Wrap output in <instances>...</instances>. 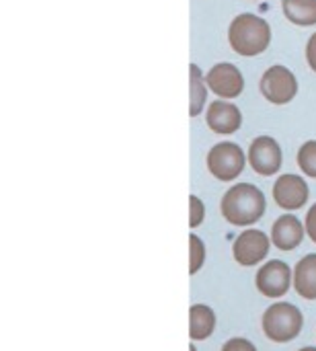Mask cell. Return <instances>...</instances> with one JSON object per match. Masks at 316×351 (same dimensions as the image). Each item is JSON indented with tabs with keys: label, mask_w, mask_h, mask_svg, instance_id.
<instances>
[{
	"label": "cell",
	"mask_w": 316,
	"mask_h": 351,
	"mask_svg": "<svg viewBox=\"0 0 316 351\" xmlns=\"http://www.w3.org/2000/svg\"><path fill=\"white\" fill-rule=\"evenodd\" d=\"M206 123L214 134H234L243 125V113L234 103L218 99L210 103L206 111Z\"/></svg>",
	"instance_id": "obj_11"
},
{
	"label": "cell",
	"mask_w": 316,
	"mask_h": 351,
	"mask_svg": "<svg viewBox=\"0 0 316 351\" xmlns=\"http://www.w3.org/2000/svg\"><path fill=\"white\" fill-rule=\"evenodd\" d=\"M304 234L306 226L292 214L280 216L271 226V243L280 251H294L296 247H300Z\"/></svg>",
	"instance_id": "obj_12"
},
{
	"label": "cell",
	"mask_w": 316,
	"mask_h": 351,
	"mask_svg": "<svg viewBox=\"0 0 316 351\" xmlns=\"http://www.w3.org/2000/svg\"><path fill=\"white\" fill-rule=\"evenodd\" d=\"M222 351H257V348L245 337H234V339H228L222 346Z\"/></svg>",
	"instance_id": "obj_20"
},
{
	"label": "cell",
	"mask_w": 316,
	"mask_h": 351,
	"mask_svg": "<svg viewBox=\"0 0 316 351\" xmlns=\"http://www.w3.org/2000/svg\"><path fill=\"white\" fill-rule=\"evenodd\" d=\"M298 167L306 177L316 179V140H308V142H304L300 146V150H298Z\"/></svg>",
	"instance_id": "obj_17"
},
{
	"label": "cell",
	"mask_w": 316,
	"mask_h": 351,
	"mask_svg": "<svg viewBox=\"0 0 316 351\" xmlns=\"http://www.w3.org/2000/svg\"><path fill=\"white\" fill-rule=\"evenodd\" d=\"M257 290L265 296V298H282L290 292V288L294 286V271L290 269L288 263L280 261V259H271L267 261L255 278Z\"/></svg>",
	"instance_id": "obj_7"
},
{
	"label": "cell",
	"mask_w": 316,
	"mask_h": 351,
	"mask_svg": "<svg viewBox=\"0 0 316 351\" xmlns=\"http://www.w3.org/2000/svg\"><path fill=\"white\" fill-rule=\"evenodd\" d=\"M298 351H316V348H302V350Z\"/></svg>",
	"instance_id": "obj_23"
},
{
	"label": "cell",
	"mask_w": 316,
	"mask_h": 351,
	"mask_svg": "<svg viewBox=\"0 0 316 351\" xmlns=\"http://www.w3.org/2000/svg\"><path fill=\"white\" fill-rule=\"evenodd\" d=\"M189 351H197V350H195V346H193V343L189 346Z\"/></svg>",
	"instance_id": "obj_24"
},
{
	"label": "cell",
	"mask_w": 316,
	"mask_h": 351,
	"mask_svg": "<svg viewBox=\"0 0 316 351\" xmlns=\"http://www.w3.org/2000/svg\"><path fill=\"white\" fill-rule=\"evenodd\" d=\"M263 335L274 343H290L304 327V317L298 306L290 302L271 304L261 319Z\"/></svg>",
	"instance_id": "obj_3"
},
{
	"label": "cell",
	"mask_w": 316,
	"mask_h": 351,
	"mask_svg": "<svg viewBox=\"0 0 316 351\" xmlns=\"http://www.w3.org/2000/svg\"><path fill=\"white\" fill-rule=\"evenodd\" d=\"M216 329V315L208 304H193L189 308V337L191 341L208 339Z\"/></svg>",
	"instance_id": "obj_14"
},
{
	"label": "cell",
	"mask_w": 316,
	"mask_h": 351,
	"mask_svg": "<svg viewBox=\"0 0 316 351\" xmlns=\"http://www.w3.org/2000/svg\"><path fill=\"white\" fill-rule=\"evenodd\" d=\"M208 99V82L197 64H189V117H197Z\"/></svg>",
	"instance_id": "obj_15"
},
{
	"label": "cell",
	"mask_w": 316,
	"mask_h": 351,
	"mask_svg": "<svg viewBox=\"0 0 316 351\" xmlns=\"http://www.w3.org/2000/svg\"><path fill=\"white\" fill-rule=\"evenodd\" d=\"M259 90H261V95L269 103H274V105H288L298 95L296 74L288 66H282V64L269 66L263 72L261 80H259Z\"/></svg>",
	"instance_id": "obj_5"
},
{
	"label": "cell",
	"mask_w": 316,
	"mask_h": 351,
	"mask_svg": "<svg viewBox=\"0 0 316 351\" xmlns=\"http://www.w3.org/2000/svg\"><path fill=\"white\" fill-rule=\"evenodd\" d=\"M206 261V245L197 234H189V274L195 276Z\"/></svg>",
	"instance_id": "obj_18"
},
{
	"label": "cell",
	"mask_w": 316,
	"mask_h": 351,
	"mask_svg": "<svg viewBox=\"0 0 316 351\" xmlns=\"http://www.w3.org/2000/svg\"><path fill=\"white\" fill-rule=\"evenodd\" d=\"M296 294L304 300H316V253L304 255L294 269Z\"/></svg>",
	"instance_id": "obj_13"
},
{
	"label": "cell",
	"mask_w": 316,
	"mask_h": 351,
	"mask_svg": "<svg viewBox=\"0 0 316 351\" xmlns=\"http://www.w3.org/2000/svg\"><path fill=\"white\" fill-rule=\"evenodd\" d=\"M267 210V202L263 191L253 185V183H236L232 185L222 202H220V212L226 222L232 226H251L263 218Z\"/></svg>",
	"instance_id": "obj_1"
},
{
	"label": "cell",
	"mask_w": 316,
	"mask_h": 351,
	"mask_svg": "<svg viewBox=\"0 0 316 351\" xmlns=\"http://www.w3.org/2000/svg\"><path fill=\"white\" fill-rule=\"evenodd\" d=\"M255 2H257V0H255Z\"/></svg>",
	"instance_id": "obj_25"
},
{
	"label": "cell",
	"mask_w": 316,
	"mask_h": 351,
	"mask_svg": "<svg viewBox=\"0 0 316 351\" xmlns=\"http://www.w3.org/2000/svg\"><path fill=\"white\" fill-rule=\"evenodd\" d=\"M284 16L298 27L316 25V0H282Z\"/></svg>",
	"instance_id": "obj_16"
},
{
	"label": "cell",
	"mask_w": 316,
	"mask_h": 351,
	"mask_svg": "<svg viewBox=\"0 0 316 351\" xmlns=\"http://www.w3.org/2000/svg\"><path fill=\"white\" fill-rule=\"evenodd\" d=\"M247 154L245 150L234 144V142H220L208 152V171L218 179V181H234L241 177L247 165Z\"/></svg>",
	"instance_id": "obj_4"
},
{
	"label": "cell",
	"mask_w": 316,
	"mask_h": 351,
	"mask_svg": "<svg viewBox=\"0 0 316 351\" xmlns=\"http://www.w3.org/2000/svg\"><path fill=\"white\" fill-rule=\"evenodd\" d=\"M228 43L239 56L255 58L269 47L271 27L263 16L243 12L234 16L228 27Z\"/></svg>",
	"instance_id": "obj_2"
},
{
	"label": "cell",
	"mask_w": 316,
	"mask_h": 351,
	"mask_svg": "<svg viewBox=\"0 0 316 351\" xmlns=\"http://www.w3.org/2000/svg\"><path fill=\"white\" fill-rule=\"evenodd\" d=\"M304 226H306V234L311 237V241L316 245V204L308 210L306 220H304Z\"/></svg>",
	"instance_id": "obj_21"
},
{
	"label": "cell",
	"mask_w": 316,
	"mask_h": 351,
	"mask_svg": "<svg viewBox=\"0 0 316 351\" xmlns=\"http://www.w3.org/2000/svg\"><path fill=\"white\" fill-rule=\"evenodd\" d=\"M206 218V206L197 195H189V226L197 228Z\"/></svg>",
	"instance_id": "obj_19"
},
{
	"label": "cell",
	"mask_w": 316,
	"mask_h": 351,
	"mask_svg": "<svg viewBox=\"0 0 316 351\" xmlns=\"http://www.w3.org/2000/svg\"><path fill=\"white\" fill-rule=\"evenodd\" d=\"M308 183L298 175H280V179L274 183V199L280 208L288 212H296L306 206L308 202Z\"/></svg>",
	"instance_id": "obj_10"
},
{
	"label": "cell",
	"mask_w": 316,
	"mask_h": 351,
	"mask_svg": "<svg viewBox=\"0 0 316 351\" xmlns=\"http://www.w3.org/2000/svg\"><path fill=\"white\" fill-rule=\"evenodd\" d=\"M306 62H308L311 70L316 72V33L311 35V39L306 43Z\"/></svg>",
	"instance_id": "obj_22"
},
{
	"label": "cell",
	"mask_w": 316,
	"mask_h": 351,
	"mask_svg": "<svg viewBox=\"0 0 316 351\" xmlns=\"http://www.w3.org/2000/svg\"><path fill=\"white\" fill-rule=\"evenodd\" d=\"M208 88L220 97V99H236L245 90V78L243 72L228 62H220L212 66L206 74Z\"/></svg>",
	"instance_id": "obj_9"
},
{
	"label": "cell",
	"mask_w": 316,
	"mask_h": 351,
	"mask_svg": "<svg viewBox=\"0 0 316 351\" xmlns=\"http://www.w3.org/2000/svg\"><path fill=\"white\" fill-rule=\"evenodd\" d=\"M251 169L261 175V177H274L280 173L282 162H284V152L282 146L276 138L271 136H259L251 142L249 152H247Z\"/></svg>",
	"instance_id": "obj_6"
},
{
	"label": "cell",
	"mask_w": 316,
	"mask_h": 351,
	"mask_svg": "<svg viewBox=\"0 0 316 351\" xmlns=\"http://www.w3.org/2000/svg\"><path fill=\"white\" fill-rule=\"evenodd\" d=\"M269 245H271V239H267V234L263 230L249 228V230L241 232L232 245L234 261L243 267H255L267 257Z\"/></svg>",
	"instance_id": "obj_8"
}]
</instances>
